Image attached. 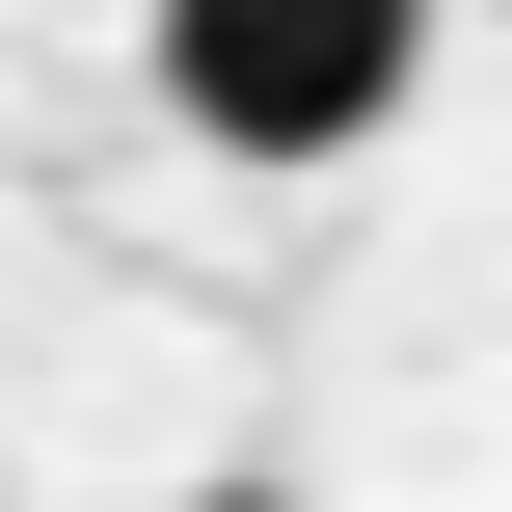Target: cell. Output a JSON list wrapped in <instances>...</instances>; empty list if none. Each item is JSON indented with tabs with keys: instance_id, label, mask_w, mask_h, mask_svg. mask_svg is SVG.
Returning <instances> with one entry per match:
<instances>
[{
	"instance_id": "cell-1",
	"label": "cell",
	"mask_w": 512,
	"mask_h": 512,
	"mask_svg": "<svg viewBox=\"0 0 512 512\" xmlns=\"http://www.w3.org/2000/svg\"><path fill=\"white\" fill-rule=\"evenodd\" d=\"M405 81H432V0H162V108H189V162H351V135H405Z\"/></svg>"
},
{
	"instance_id": "cell-2",
	"label": "cell",
	"mask_w": 512,
	"mask_h": 512,
	"mask_svg": "<svg viewBox=\"0 0 512 512\" xmlns=\"http://www.w3.org/2000/svg\"><path fill=\"white\" fill-rule=\"evenodd\" d=\"M189 512H297V486H189Z\"/></svg>"
}]
</instances>
